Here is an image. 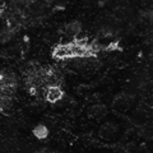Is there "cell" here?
<instances>
[{
	"label": "cell",
	"mask_w": 153,
	"mask_h": 153,
	"mask_svg": "<svg viewBox=\"0 0 153 153\" xmlns=\"http://www.w3.org/2000/svg\"><path fill=\"white\" fill-rule=\"evenodd\" d=\"M103 114H105L103 106H93V107H92V116H93L94 119L101 117Z\"/></svg>",
	"instance_id": "cell-4"
},
{
	"label": "cell",
	"mask_w": 153,
	"mask_h": 153,
	"mask_svg": "<svg viewBox=\"0 0 153 153\" xmlns=\"http://www.w3.org/2000/svg\"><path fill=\"white\" fill-rule=\"evenodd\" d=\"M33 133H35L38 138H45L47 135V130H46L45 126H37Z\"/></svg>",
	"instance_id": "cell-5"
},
{
	"label": "cell",
	"mask_w": 153,
	"mask_h": 153,
	"mask_svg": "<svg viewBox=\"0 0 153 153\" xmlns=\"http://www.w3.org/2000/svg\"><path fill=\"white\" fill-rule=\"evenodd\" d=\"M80 30H82V26L80 23L78 22H71V23H68L65 27H64V33L66 36H73V37H76L79 35Z\"/></svg>",
	"instance_id": "cell-2"
},
{
	"label": "cell",
	"mask_w": 153,
	"mask_h": 153,
	"mask_svg": "<svg viewBox=\"0 0 153 153\" xmlns=\"http://www.w3.org/2000/svg\"><path fill=\"white\" fill-rule=\"evenodd\" d=\"M130 106V100L128 97H117L114 102V107L117 111H125Z\"/></svg>",
	"instance_id": "cell-3"
},
{
	"label": "cell",
	"mask_w": 153,
	"mask_h": 153,
	"mask_svg": "<svg viewBox=\"0 0 153 153\" xmlns=\"http://www.w3.org/2000/svg\"><path fill=\"white\" fill-rule=\"evenodd\" d=\"M44 94H45V98L46 101H49L51 103H55L57 101H60L63 98V89H61L57 84H51L49 87H46L44 91Z\"/></svg>",
	"instance_id": "cell-1"
}]
</instances>
